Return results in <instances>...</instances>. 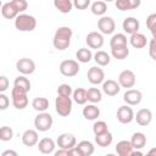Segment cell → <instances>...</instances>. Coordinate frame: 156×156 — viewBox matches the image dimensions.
I'll return each instance as SVG.
<instances>
[{"label":"cell","mask_w":156,"mask_h":156,"mask_svg":"<svg viewBox=\"0 0 156 156\" xmlns=\"http://www.w3.org/2000/svg\"><path fill=\"white\" fill-rule=\"evenodd\" d=\"M117 155L119 156H130L132 155V151L134 150L130 141L129 140H121L116 144V147H115Z\"/></svg>","instance_id":"cell-22"},{"label":"cell","mask_w":156,"mask_h":156,"mask_svg":"<svg viewBox=\"0 0 156 156\" xmlns=\"http://www.w3.org/2000/svg\"><path fill=\"white\" fill-rule=\"evenodd\" d=\"M111 55L113 58L117 60H124L129 55L128 46H119V48H111Z\"/></svg>","instance_id":"cell-36"},{"label":"cell","mask_w":156,"mask_h":156,"mask_svg":"<svg viewBox=\"0 0 156 156\" xmlns=\"http://www.w3.org/2000/svg\"><path fill=\"white\" fill-rule=\"evenodd\" d=\"M90 10L93 12V15H96V16H104L105 12L107 11V5L105 1L102 0H99V1H94L90 6Z\"/></svg>","instance_id":"cell-34"},{"label":"cell","mask_w":156,"mask_h":156,"mask_svg":"<svg viewBox=\"0 0 156 156\" xmlns=\"http://www.w3.org/2000/svg\"><path fill=\"white\" fill-rule=\"evenodd\" d=\"M72 29L67 26H62V27H58L55 32V35H54V39H52V44H54V48L57 49V50H66L68 49V46L71 45V39H72Z\"/></svg>","instance_id":"cell-1"},{"label":"cell","mask_w":156,"mask_h":156,"mask_svg":"<svg viewBox=\"0 0 156 156\" xmlns=\"http://www.w3.org/2000/svg\"><path fill=\"white\" fill-rule=\"evenodd\" d=\"M80 67H79V63L78 61L76 60H65L60 63V72L62 76L65 77H74L78 74Z\"/></svg>","instance_id":"cell-5"},{"label":"cell","mask_w":156,"mask_h":156,"mask_svg":"<svg viewBox=\"0 0 156 156\" xmlns=\"http://www.w3.org/2000/svg\"><path fill=\"white\" fill-rule=\"evenodd\" d=\"M143 100V94L138 89H127V91L123 95V101L129 106L139 105Z\"/></svg>","instance_id":"cell-12"},{"label":"cell","mask_w":156,"mask_h":156,"mask_svg":"<svg viewBox=\"0 0 156 156\" xmlns=\"http://www.w3.org/2000/svg\"><path fill=\"white\" fill-rule=\"evenodd\" d=\"M0 10H1V15H2V17H5L6 20L16 18V16L18 15L17 10H16L15 6L11 4V1H10V2H6V4H2V6H1Z\"/></svg>","instance_id":"cell-25"},{"label":"cell","mask_w":156,"mask_h":156,"mask_svg":"<svg viewBox=\"0 0 156 156\" xmlns=\"http://www.w3.org/2000/svg\"><path fill=\"white\" fill-rule=\"evenodd\" d=\"M76 58H77V61L80 62V63H88V62L91 61L93 54H91L90 49L80 48V49H78V51L76 52Z\"/></svg>","instance_id":"cell-29"},{"label":"cell","mask_w":156,"mask_h":156,"mask_svg":"<svg viewBox=\"0 0 156 156\" xmlns=\"http://www.w3.org/2000/svg\"><path fill=\"white\" fill-rule=\"evenodd\" d=\"M146 27L151 32L152 37L156 35V13H151L146 18Z\"/></svg>","instance_id":"cell-38"},{"label":"cell","mask_w":156,"mask_h":156,"mask_svg":"<svg viewBox=\"0 0 156 156\" xmlns=\"http://www.w3.org/2000/svg\"><path fill=\"white\" fill-rule=\"evenodd\" d=\"M55 108H56V112L61 117L69 116L71 112H72V99H71V96L57 95V98L55 99Z\"/></svg>","instance_id":"cell-3"},{"label":"cell","mask_w":156,"mask_h":156,"mask_svg":"<svg viewBox=\"0 0 156 156\" xmlns=\"http://www.w3.org/2000/svg\"><path fill=\"white\" fill-rule=\"evenodd\" d=\"M100 116V108L95 104H89L83 107V117L88 121H94Z\"/></svg>","instance_id":"cell-21"},{"label":"cell","mask_w":156,"mask_h":156,"mask_svg":"<svg viewBox=\"0 0 156 156\" xmlns=\"http://www.w3.org/2000/svg\"><path fill=\"white\" fill-rule=\"evenodd\" d=\"M11 4L15 6V9L17 10L18 13H22L28 9L27 0H11Z\"/></svg>","instance_id":"cell-40"},{"label":"cell","mask_w":156,"mask_h":156,"mask_svg":"<svg viewBox=\"0 0 156 156\" xmlns=\"http://www.w3.org/2000/svg\"><path fill=\"white\" fill-rule=\"evenodd\" d=\"M85 43L90 49H100L104 45V37L100 32H90L85 38Z\"/></svg>","instance_id":"cell-14"},{"label":"cell","mask_w":156,"mask_h":156,"mask_svg":"<svg viewBox=\"0 0 156 156\" xmlns=\"http://www.w3.org/2000/svg\"><path fill=\"white\" fill-rule=\"evenodd\" d=\"M9 155H11V156H17V152L13 151V150H5V151L2 152V156H9Z\"/></svg>","instance_id":"cell-49"},{"label":"cell","mask_w":156,"mask_h":156,"mask_svg":"<svg viewBox=\"0 0 156 156\" xmlns=\"http://www.w3.org/2000/svg\"><path fill=\"white\" fill-rule=\"evenodd\" d=\"M72 98L73 101L77 102L78 105H85L87 104V90L83 88H77L76 90L72 91Z\"/></svg>","instance_id":"cell-33"},{"label":"cell","mask_w":156,"mask_h":156,"mask_svg":"<svg viewBox=\"0 0 156 156\" xmlns=\"http://www.w3.org/2000/svg\"><path fill=\"white\" fill-rule=\"evenodd\" d=\"M54 119L52 116L48 112H39V115L34 118V127L38 132H48L52 127Z\"/></svg>","instance_id":"cell-4"},{"label":"cell","mask_w":156,"mask_h":156,"mask_svg":"<svg viewBox=\"0 0 156 156\" xmlns=\"http://www.w3.org/2000/svg\"><path fill=\"white\" fill-rule=\"evenodd\" d=\"M102 1H105V2H110V1H113V0H102Z\"/></svg>","instance_id":"cell-50"},{"label":"cell","mask_w":156,"mask_h":156,"mask_svg":"<svg viewBox=\"0 0 156 156\" xmlns=\"http://www.w3.org/2000/svg\"><path fill=\"white\" fill-rule=\"evenodd\" d=\"M128 39L127 35L123 33H117L113 34L112 38L110 39V48H119V46H127Z\"/></svg>","instance_id":"cell-26"},{"label":"cell","mask_w":156,"mask_h":156,"mask_svg":"<svg viewBox=\"0 0 156 156\" xmlns=\"http://www.w3.org/2000/svg\"><path fill=\"white\" fill-rule=\"evenodd\" d=\"M39 141V135H38V130L35 129H27L24 130V133L22 134V143L26 146H34L37 145Z\"/></svg>","instance_id":"cell-18"},{"label":"cell","mask_w":156,"mask_h":156,"mask_svg":"<svg viewBox=\"0 0 156 156\" xmlns=\"http://www.w3.org/2000/svg\"><path fill=\"white\" fill-rule=\"evenodd\" d=\"M13 87L17 88V89H21L26 93H28L30 90V82L29 79L26 77V76H18L17 78H15V82H13Z\"/></svg>","instance_id":"cell-30"},{"label":"cell","mask_w":156,"mask_h":156,"mask_svg":"<svg viewBox=\"0 0 156 156\" xmlns=\"http://www.w3.org/2000/svg\"><path fill=\"white\" fill-rule=\"evenodd\" d=\"M127 1L129 4V10H135L141 4V0H127Z\"/></svg>","instance_id":"cell-47"},{"label":"cell","mask_w":156,"mask_h":156,"mask_svg":"<svg viewBox=\"0 0 156 156\" xmlns=\"http://www.w3.org/2000/svg\"><path fill=\"white\" fill-rule=\"evenodd\" d=\"M76 146L82 152V156H90V155L94 154V150H95L93 143L89 141V140H82L78 144H76Z\"/></svg>","instance_id":"cell-28"},{"label":"cell","mask_w":156,"mask_h":156,"mask_svg":"<svg viewBox=\"0 0 156 156\" xmlns=\"http://www.w3.org/2000/svg\"><path fill=\"white\" fill-rule=\"evenodd\" d=\"M72 4L77 10H85L90 6V0H73Z\"/></svg>","instance_id":"cell-42"},{"label":"cell","mask_w":156,"mask_h":156,"mask_svg":"<svg viewBox=\"0 0 156 156\" xmlns=\"http://www.w3.org/2000/svg\"><path fill=\"white\" fill-rule=\"evenodd\" d=\"M112 140H113V136H112V134H111L108 130H106V132H104V133H101V134L95 135V143H96L99 146H101V147L110 146L111 143H112Z\"/></svg>","instance_id":"cell-24"},{"label":"cell","mask_w":156,"mask_h":156,"mask_svg":"<svg viewBox=\"0 0 156 156\" xmlns=\"http://www.w3.org/2000/svg\"><path fill=\"white\" fill-rule=\"evenodd\" d=\"M38 146V150L41 152V154H45V155H49V154H52L55 151V147H56V144L55 141L51 139V138H43L38 141L37 144Z\"/></svg>","instance_id":"cell-17"},{"label":"cell","mask_w":156,"mask_h":156,"mask_svg":"<svg viewBox=\"0 0 156 156\" xmlns=\"http://www.w3.org/2000/svg\"><path fill=\"white\" fill-rule=\"evenodd\" d=\"M72 87L69 84H61L57 88V95H62V96H71L72 95Z\"/></svg>","instance_id":"cell-41"},{"label":"cell","mask_w":156,"mask_h":156,"mask_svg":"<svg viewBox=\"0 0 156 156\" xmlns=\"http://www.w3.org/2000/svg\"><path fill=\"white\" fill-rule=\"evenodd\" d=\"M1 6H2V2H1V0H0V9H1Z\"/></svg>","instance_id":"cell-51"},{"label":"cell","mask_w":156,"mask_h":156,"mask_svg":"<svg viewBox=\"0 0 156 156\" xmlns=\"http://www.w3.org/2000/svg\"><path fill=\"white\" fill-rule=\"evenodd\" d=\"M13 138V129L9 126L0 127V140L1 141H10Z\"/></svg>","instance_id":"cell-37"},{"label":"cell","mask_w":156,"mask_h":156,"mask_svg":"<svg viewBox=\"0 0 156 156\" xmlns=\"http://www.w3.org/2000/svg\"><path fill=\"white\" fill-rule=\"evenodd\" d=\"M106 130H108V128H107V123L105 121H96L93 124V132H94L95 135L101 134V133H104Z\"/></svg>","instance_id":"cell-39"},{"label":"cell","mask_w":156,"mask_h":156,"mask_svg":"<svg viewBox=\"0 0 156 156\" xmlns=\"http://www.w3.org/2000/svg\"><path fill=\"white\" fill-rule=\"evenodd\" d=\"M117 119L122 124H128L134 119V111L129 105H123L117 110Z\"/></svg>","instance_id":"cell-9"},{"label":"cell","mask_w":156,"mask_h":156,"mask_svg":"<svg viewBox=\"0 0 156 156\" xmlns=\"http://www.w3.org/2000/svg\"><path fill=\"white\" fill-rule=\"evenodd\" d=\"M56 144L60 149H66V150H69L72 149L73 146H76L77 144V139L73 134L71 133H62L57 136V140H56Z\"/></svg>","instance_id":"cell-11"},{"label":"cell","mask_w":156,"mask_h":156,"mask_svg":"<svg viewBox=\"0 0 156 156\" xmlns=\"http://www.w3.org/2000/svg\"><path fill=\"white\" fill-rule=\"evenodd\" d=\"M10 105V99L6 94L4 93H0V111H4L9 107Z\"/></svg>","instance_id":"cell-43"},{"label":"cell","mask_w":156,"mask_h":156,"mask_svg":"<svg viewBox=\"0 0 156 156\" xmlns=\"http://www.w3.org/2000/svg\"><path fill=\"white\" fill-rule=\"evenodd\" d=\"M94 61L99 66H107L111 61V56L104 50H98L96 54L94 55Z\"/></svg>","instance_id":"cell-35"},{"label":"cell","mask_w":156,"mask_h":156,"mask_svg":"<svg viewBox=\"0 0 156 156\" xmlns=\"http://www.w3.org/2000/svg\"><path fill=\"white\" fill-rule=\"evenodd\" d=\"M9 85H10L9 78L5 76H0V93H5L9 89Z\"/></svg>","instance_id":"cell-46"},{"label":"cell","mask_w":156,"mask_h":156,"mask_svg":"<svg viewBox=\"0 0 156 156\" xmlns=\"http://www.w3.org/2000/svg\"><path fill=\"white\" fill-rule=\"evenodd\" d=\"M121 90V85L117 80L107 79L102 82V91L108 96H116Z\"/></svg>","instance_id":"cell-16"},{"label":"cell","mask_w":156,"mask_h":156,"mask_svg":"<svg viewBox=\"0 0 156 156\" xmlns=\"http://www.w3.org/2000/svg\"><path fill=\"white\" fill-rule=\"evenodd\" d=\"M135 82H136V77L134 72L130 69H124L118 76V84L121 85V88L130 89L135 85Z\"/></svg>","instance_id":"cell-7"},{"label":"cell","mask_w":156,"mask_h":156,"mask_svg":"<svg viewBox=\"0 0 156 156\" xmlns=\"http://www.w3.org/2000/svg\"><path fill=\"white\" fill-rule=\"evenodd\" d=\"M16 69L23 76L32 74L35 71V62L32 58L22 57L16 62Z\"/></svg>","instance_id":"cell-8"},{"label":"cell","mask_w":156,"mask_h":156,"mask_svg":"<svg viewBox=\"0 0 156 156\" xmlns=\"http://www.w3.org/2000/svg\"><path fill=\"white\" fill-rule=\"evenodd\" d=\"M122 27H123V30L127 33V34H133V33H136L139 32V21L135 18V17H127L123 23H122Z\"/></svg>","instance_id":"cell-19"},{"label":"cell","mask_w":156,"mask_h":156,"mask_svg":"<svg viewBox=\"0 0 156 156\" xmlns=\"http://www.w3.org/2000/svg\"><path fill=\"white\" fill-rule=\"evenodd\" d=\"M15 27L20 32H32L37 27V20L28 13H18L15 18Z\"/></svg>","instance_id":"cell-2"},{"label":"cell","mask_w":156,"mask_h":156,"mask_svg":"<svg viewBox=\"0 0 156 156\" xmlns=\"http://www.w3.org/2000/svg\"><path fill=\"white\" fill-rule=\"evenodd\" d=\"M62 155L69 156V150H66V149H60L58 151H55V156H62Z\"/></svg>","instance_id":"cell-48"},{"label":"cell","mask_w":156,"mask_h":156,"mask_svg":"<svg viewBox=\"0 0 156 156\" xmlns=\"http://www.w3.org/2000/svg\"><path fill=\"white\" fill-rule=\"evenodd\" d=\"M11 98H12V105L15 106V108L23 110V108L27 107L28 98H27V93L26 91L13 87L12 90H11Z\"/></svg>","instance_id":"cell-6"},{"label":"cell","mask_w":156,"mask_h":156,"mask_svg":"<svg viewBox=\"0 0 156 156\" xmlns=\"http://www.w3.org/2000/svg\"><path fill=\"white\" fill-rule=\"evenodd\" d=\"M54 6L61 13H69L72 11V0H54Z\"/></svg>","instance_id":"cell-31"},{"label":"cell","mask_w":156,"mask_h":156,"mask_svg":"<svg viewBox=\"0 0 156 156\" xmlns=\"http://www.w3.org/2000/svg\"><path fill=\"white\" fill-rule=\"evenodd\" d=\"M129 141L134 150H140L146 145V136L141 132H135V133H133Z\"/></svg>","instance_id":"cell-23"},{"label":"cell","mask_w":156,"mask_h":156,"mask_svg":"<svg viewBox=\"0 0 156 156\" xmlns=\"http://www.w3.org/2000/svg\"><path fill=\"white\" fill-rule=\"evenodd\" d=\"M32 107L38 112H44L49 108V100L46 98H43V96L34 98L32 101Z\"/></svg>","instance_id":"cell-27"},{"label":"cell","mask_w":156,"mask_h":156,"mask_svg":"<svg viewBox=\"0 0 156 156\" xmlns=\"http://www.w3.org/2000/svg\"><path fill=\"white\" fill-rule=\"evenodd\" d=\"M129 43H130V45H132L133 48H135V49H143V48L146 46L147 39H146V37H145L143 33L136 32V33L130 34Z\"/></svg>","instance_id":"cell-20"},{"label":"cell","mask_w":156,"mask_h":156,"mask_svg":"<svg viewBox=\"0 0 156 156\" xmlns=\"http://www.w3.org/2000/svg\"><path fill=\"white\" fill-rule=\"evenodd\" d=\"M149 55L152 60H156V40H155V37H152L150 43H149Z\"/></svg>","instance_id":"cell-44"},{"label":"cell","mask_w":156,"mask_h":156,"mask_svg":"<svg viewBox=\"0 0 156 156\" xmlns=\"http://www.w3.org/2000/svg\"><path fill=\"white\" fill-rule=\"evenodd\" d=\"M102 99V91L98 88H89L87 90V100L91 104H98Z\"/></svg>","instance_id":"cell-32"},{"label":"cell","mask_w":156,"mask_h":156,"mask_svg":"<svg viewBox=\"0 0 156 156\" xmlns=\"http://www.w3.org/2000/svg\"><path fill=\"white\" fill-rule=\"evenodd\" d=\"M87 77H88V80L91 84H94V85L101 84L105 80V73H104L102 68H100L98 66L90 67L89 71H88V73H87Z\"/></svg>","instance_id":"cell-13"},{"label":"cell","mask_w":156,"mask_h":156,"mask_svg":"<svg viewBox=\"0 0 156 156\" xmlns=\"http://www.w3.org/2000/svg\"><path fill=\"white\" fill-rule=\"evenodd\" d=\"M98 28L101 34H112L116 29V23L112 17L108 16H102L98 21Z\"/></svg>","instance_id":"cell-10"},{"label":"cell","mask_w":156,"mask_h":156,"mask_svg":"<svg viewBox=\"0 0 156 156\" xmlns=\"http://www.w3.org/2000/svg\"><path fill=\"white\" fill-rule=\"evenodd\" d=\"M115 5L119 11H128L129 10V4L127 0H116Z\"/></svg>","instance_id":"cell-45"},{"label":"cell","mask_w":156,"mask_h":156,"mask_svg":"<svg viewBox=\"0 0 156 156\" xmlns=\"http://www.w3.org/2000/svg\"><path fill=\"white\" fill-rule=\"evenodd\" d=\"M134 119L136 121V123L141 127H146L151 123L152 121V112L149 108H140L136 115H134Z\"/></svg>","instance_id":"cell-15"}]
</instances>
